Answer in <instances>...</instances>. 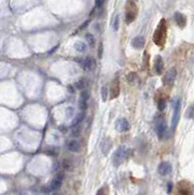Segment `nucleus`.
<instances>
[{"label":"nucleus","mask_w":194,"mask_h":195,"mask_svg":"<svg viewBox=\"0 0 194 195\" xmlns=\"http://www.w3.org/2000/svg\"><path fill=\"white\" fill-rule=\"evenodd\" d=\"M167 38V26H166V21L162 19L160 21L159 25H158L156 30L153 35V41L157 46H160L161 48L164 47L165 43H166Z\"/></svg>","instance_id":"nucleus-1"},{"label":"nucleus","mask_w":194,"mask_h":195,"mask_svg":"<svg viewBox=\"0 0 194 195\" xmlns=\"http://www.w3.org/2000/svg\"><path fill=\"white\" fill-rule=\"evenodd\" d=\"M136 14H138V7L136 3L132 0H129L126 4V13H125V21L127 24H131L135 21Z\"/></svg>","instance_id":"nucleus-2"},{"label":"nucleus","mask_w":194,"mask_h":195,"mask_svg":"<svg viewBox=\"0 0 194 195\" xmlns=\"http://www.w3.org/2000/svg\"><path fill=\"white\" fill-rule=\"evenodd\" d=\"M127 151L128 150L124 146H119L115 150V152L112 155V163L115 167H118L119 165L124 162V160L127 158Z\"/></svg>","instance_id":"nucleus-3"},{"label":"nucleus","mask_w":194,"mask_h":195,"mask_svg":"<svg viewBox=\"0 0 194 195\" xmlns=\"http://www.w3.org/2000/svg\"><path fill=\"white\" fill-rule=\"evenodd\" d=\"M181 100H178L177 102L175 103L174 104V113H173V118H172V129L175 130L178 123V120H179V114H181Z\"/></svg>","instance_id":"nucleus-4"},{"label":"nucleus","mask_w":194,"mask_h":195,"mask_svg":"<svg viewBox=\"0 0 194 195\" xmlns=\"http://www.w3.org/2000/svg\"><path fill=\"white\" fill-rule=\"evenodd\" d=\"M177 77V70L176 68H170L168 71H166V73L163 76V84L164 85H172L175 82V79Z\"/></svg>","instance_id":"nucleus-5"},{"label":"nucleus","mask_w":194,"mask_h":195,"mask_svg":"<svg viewBox=\"0 0 194 195\" xmlns=\"http://www.w3.org/2000/svg\"><path fill=\"white\" fill-rule=\"evenodd\" d=\"M130 129V123L126 118H119L115 122V130L119 133H124L129 131Z\"/></svg>","instance_id":"nucleus-6"},{"label":"nucleus","mask_w":194,"mask_h":195,"mask_svg":"<svg viewBox=\"0 0 194 195\" xmlns=\"http://www.w3.org/2000/svg\"><path fill=\"white\" fill-rule=\"evenodd\" d=\"M120 94V84H119V79L115 78L111 83L110 87V100L116 99Z\"/></svg>","instance_id":"nucleus-7"},{"label":"nucleus","mask_w":194,"mask_h":195,"mask_svg":"<svg viewBox=\"0 0 194 195\" xmlns=\"http://www.w3.org/2000/svg\"><path fill=\"white\" fill-rule=\"evenodd\" d=\"M166 130H167V125H166V123H165L164 119L161 117V119L158 121V123L156 125V133H157L158 138L162 139L165 133H166Z\"/></svg>","instance_id":"nucleus-8"},{"label":"nucleus","mask_w":194,"mask_h":195,"mask_svg":"<svg viewBox=\"0 0 194 195\" xmlns=\"http://www.w3.org/2000/svg\"><path fill=\"white\" fill-rule=\"evenodd\" d=\"M158 172L159 174L162 176H166L169 175L172 172V166L169 162H162L160 163V165L158 166Z\"/></svg>","instance_id":"nucleus-9"},{"label":"nucleus","mask_w":194,"mask_h":195,"mask_svg":"<svg viewBox=\"0 0 194 195\" xmlns=\"http://www.w3.org/2000/svg\"><path fill=\"white\" fill-rule=\"evenodd\" d=\"M62 179H63V174L62 173H60V174L57 176L53 180H52V183H51V188L53 190L55 189H59L62 183Z\"/></svg>","instance_id":"nucleus-10"},{"label":"nucleus","mask_w":194,"mask_h":195,"mask_svg":"<svg viewBox=\"0 0 194 195\" xmlns=\"http://www.w3.org/2000/svg\"><path fill=\"white\" fill-rule=\"evenodd\" d=\"M84 69L86 71H92L93 69H94L96 67V61L93 59V58H87L85 61H84Z\"/></svg>","instance_id":"nucleus-11"},{"label":"nucleus","mask_w":194,"mask_h":195,"mask_svg":"<svg viewBox=\"0 0 194 195\" xmlns=\"http://www.w3.org/2000/svg\"><path fill=\"white\" fill-rule=\"evenodd\" d=\"M131 45L135 49H141L143 45H145V37H142V36H136V37H135L132 40Z\"/></svg>","instance_id":"nucleus-12"},{"label":"nucleus","mask_w":194,"mask_h":195,"mask_svg":"<svg viewBox=\"0 0 194 195\" xmlns=\"http://www.w3.org/2000/svg\"><path fill=\"white\" fill-rule=\"evenodd\" d=\"M154 68H155V71H156L157 74H161L162 73V71L164 69V63H163V60H162V58L160 56L156 57Z\"/></svg>","instance_id":"nucleus-13"},{"label":"nucleus","mask_w":194,"mask_h":195,"mask_svg":"<svg viewBox=\"0 0 194 195\" xmlns=\"http://www.w3.org/2000/svg\"><path fill=\"white\" fill-rule=\"evenodd\" d=\"M175 20H176V23L178 24V26L181 27V28H183L186 25V18L184 15H182V13H176L175 14Z\"/></svg>","instance_id":"nucleus-14"},{"label":"nucleus","mask_w":194,"mask_h":195,"mask_svg":"<svg viewBox=\"0 0 194 195\" xmlns=\"http://www.w3.org/2000/svg\"><path fill=\"white\" fill-rule=\"evenodd\" d=\"M111 146H112V143H111V142H110V140L109 138L103 140V142H102V151H103L104 154H107V152L109 151Z\"/></svg>","instance_id":"nucleus-15"},{"label":"nucleus","mask_w":194,"mask_h":195,"mask_svg":"<svg viewBox=\"0 0 194 195\" xmlns=\"http://www.w3.org/2000/svg\"><path fill=\"white\" fill-rule=\"evenodd\" d=\"M67 148L72 152H78L80 150V144L76 141H70L67 144Z\"/></svg>","instance_id":"nucleus-16"},{"label":"nucleus","mask_w":194,"mask_h":195,"mask_svg":"<svg viewBox=\"0 0 194 195\" xmlns=\"http://www.w3.org/2000/svg\"><path fill=\"white\" fill-rule=\"evenodd\" d=\"M74 49L78 53H84L87 49V45L83 41H77L74 44Z\"/></svg>","instance_id":"nucleus-17"},{"label":"nucleus","mask_w":194,"mask_h":195,"mask_svg":"<svg viewBox=\"0 0 194 195\" xmlns=\"http://www.w3.org/2000/svg\"><path fill=\"white\" fill-rule=\"evenodd\" d=\"M85 117V114L84 112H81V113H78L76 115V117L74 118L73 122H72V124H71V126H75V125H79V124H81V122L83 121Z\"/></svg>","instance_id":"nucleus-18"},{"label":"nucleus","mask_w":194,"mask_h":195,"mask_svg":"<svg viewBox=\"0 0 194 195\" xmlns=\"http://www.w3.org/2000/svg\"><path fill=\"white\" fill-rule=\"evenodd\" d=\"M179 184L182 185V190H179V193L181 194H190L189 191V184L186 182H182L179 183Z\"/></svg>","instance_id":"nucleus-19"},{"label":"nucleus","mask_w":194,"mask_h":195,"mask_svg":"<svg viewBox=\"0 0 194 195\" xmlns=\"http://www.w3.org/2000/svg\"><path fill=\"white\" fill-rule=\"evenodd\" d=\"M85 37H86V39H87L88 45L91 48H94V46H95V38H94V36H93L91 33H87L85 35Z\"/></svg>","instance_id":"nucleus-20"},{"label":"nucleus","mask_w":194,"mask_h":195,"mask_svg":"<svg viewBox=\"0 0 194 195\" xmlns=\"http://www.w3.org/2000/svg\"><path fill=\"white\" fill-rule=\"evenodd\" d=\"M185 116L187 118H194V104H192L191 106H189L187 108V111L185 113Z\"/></svg>","instance_id":"nucleus-21"},{"label":"nucleus","mask_w":194,"mask_h":195,"mask_svg":"<svg viewBox=\"0 0 194 195\" xmlns=\"http://www.w3.org/2000/svg\"><path fill=\"white\" fill-rule=\"evenodd\" d=\"M157 106H158V109L160 111H163L165 108H166V100L164 99H161L158 100V104H157Z\"/></svg>","instance_id":"nucleus-22"},{"label":"nucleus","mask_w":194,"mask_h":195,"mask_svg":"<svg viewBox=\"0 0 194 195\" xmlns=\"http://www.w3.org/2000/svg\"><path fill=\"white\" fill-rule=\"evenodd\" d=\"M75 86H76L77 89H83V88L86 87V86H87V81L85 80V78H82V79H80V81H78L76 83Z\"/></svg>","instance_id":"nucleus-23"},{"label":"nucleus","mask_w":194,"mask_h":195,"mask_svg":"<svg viewBox=\"0 0 194 195\" xmlns=\"http://www.w3.org/2000/svg\"><path fill=\"white\" fill-rule=\"evenodd\" d=\"M81 132V125H75V126H72V135L74 137H78L79 134Z\"/></svg>","instance_id":"nucleus-24"},{"label":"nucleus","mask_w":194,"mask_h":195,"mask_svg":"<svg viewBox=\"0 0 194 195\" xmlns=\"http://www.w3.org/2000/svg\"><path fill=\"white\" fill-rule=\"evenodd\" d=\"M136 73H134V72H131V73H129L128 74V76H127V80L130 82L131 84H134L135 82H136Z\"/></svg>","instance_id":"nucleus-25"},{"label":"nucleus","mask_w":194,"mask_h":195,"mask_svg":"<svg viewBox=\"0 0 194 195\" xmlns=\"http://www.w3.org/2000/svg\"><path fill=\"white\" fill-rule=\"evenodd\" d=\"M73 114H74V108L72 106L67 107V109H66V115H67V118H72Z\"/></svg>","instance_id":"nucleus-26"},{"label":"nucleus","mask_w":194,"mask_h":195,"mask_svg":"<svg viewBox=\"0 0 194 195\" xmlns=\"http://www.w3.org/2000/svg\"><path fill=\"white\" fill-rule=\"evenodd\" d=\"M79 108L84 111L86 108H87V100H82V99L79 100Z\"/></svg>","instance_id":"nucleus-27"},{"label":"nucleus","mask_w":194,"mask_h":195,"mask_svg":"<svg viewBox=\"0 0 194 195\" xmlns=\"http://www.w3.org/2000/svg\"><path fill=\"white\" fill-rule=\"evenodd\" d=\"M113 30L117 31L119 30V16H115V19H114V21H113Z\"/></svg>","instance_id":"nucleus-28"},{"label":"nucleus","mask_w":194,"mask_h":195,"mask_svg":"<svg viewBox=\"0 0 194 195\" xmlns=\"http://www.w3.org/2000/svg\"><path fill=\"white\" fill-rule=\"evenodd\" d=\"M89 98H90V93H89L87 90L82 91L81 95H80V99H82V100H87V102H88Z\"/></svg>","instance_id":"nucleus-29"},{"label":"nucleus","mask_w":194,"mask_h":195,"mask_svg":"<svg viewBox=\"0 0 194 195\" xmlns=\"http://www.w3.org/2000/svg\"><path fill=\"white\" fill-rule=\"evenodd\" d=\"M102 100H104V102H106V100H107V88L105 87H103L102 88Z\"/></svg>","instance_id":"nucleus-30"},{"label":"nucleus","mask_w":194,"mask_h":195,"mask_svg":"<svg viewBox=\"0 0 194 195\" xmlns=\"http://www.w3.org/2000/svg\"><path fill=\"white\" fill-rule=\"evenodd\" d=\"M105 0H95V6L97 8H99V7H102L104 5Z\"/></svg>","instance_id":"nucleus-31"},{"label":"nucleus","mask_w":194,"mask_h":195,"mask_svg":"<svg viewBox=\"0 0 194 195\" xmlns=\"http://www.w3.org/2000/svg\"><path fill=\"white\" fill-rule=\"evenodd\" d=\"M103 44H99V58H102L103 56Z\"/></svg>","instance_id":"nucleus-32"},{"label":"nucleus","mask_w":194,"mask_h":195,"mask_svg":"<svg viewBox=\"0 0 194 195\" xmlns=\"http://www.w3.org/2000/svg\"><path fill=\"white\" fill-rule=\"evenodd\" d=\"M172 190V183H169L168 184V192H170Z\"/></svg>","instance_id":"nucleus-33"}]
</instances>
